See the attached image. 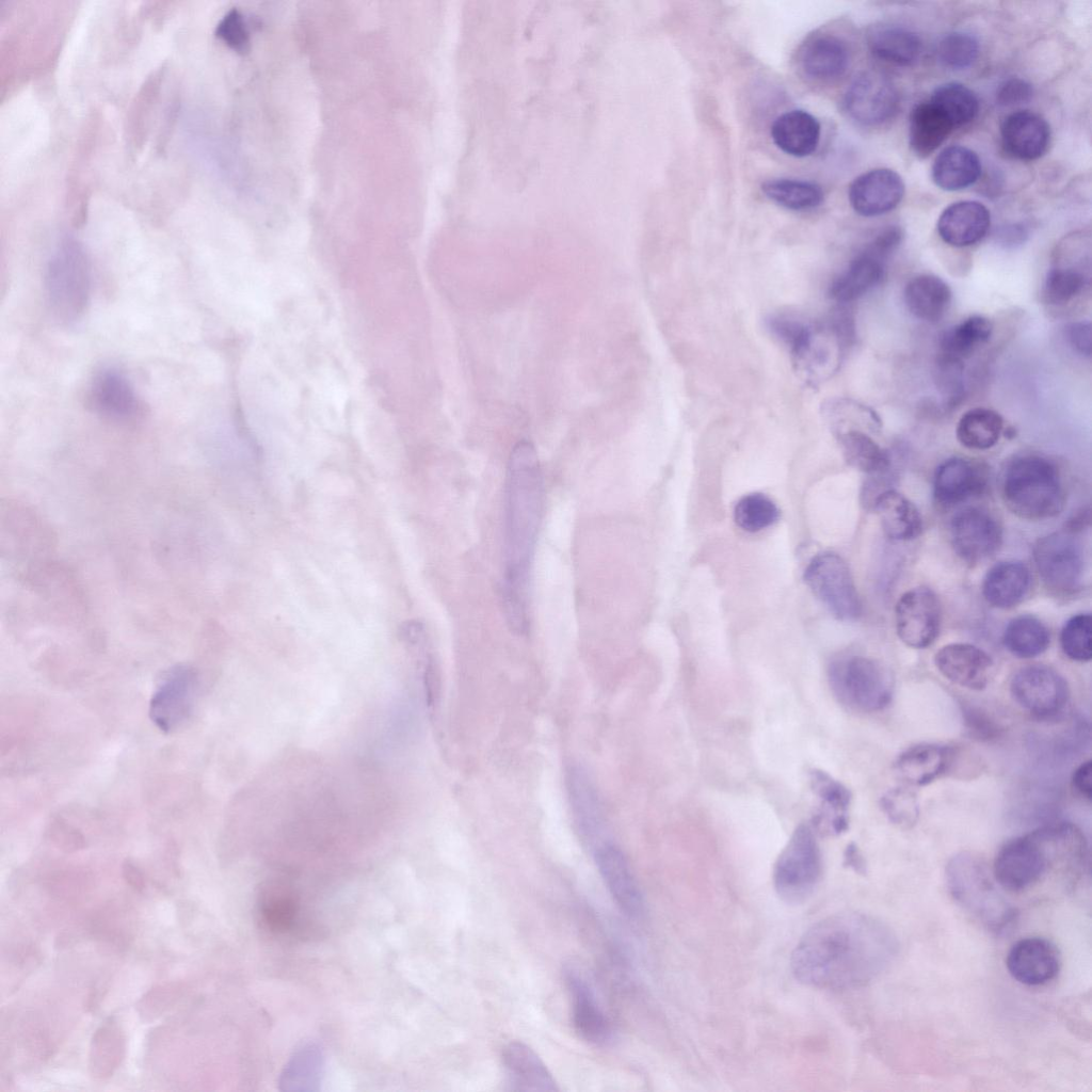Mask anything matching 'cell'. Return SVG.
Returning <instances> with one entry per match:
<instances>
[{
  "instance_id": "cell-1",
  "label": "cell",
  "mask_w": 1092,
  "mask_h": 1092,
  "mask_svg": "<svg viewBox=\"0 0 1092 1092\" xmlns=\"http://www.w3.org/2000/svg\"><path fill=\"white\" fill-rule=\"evenodd\" d=\"M895 933L879 919L858 912L830 915L808 928L790 957L794 978L821 990L866 985L898 953Z\"/></svg>"
},
{
  "instance_id": "cell-2",
  "label": "cell",
  "mask_w": 1092,
  "mask_h": 1092,
  "mask_svg": "<svg viewBox=\"0 0 1092 1092\" xmlns=\"http://www.w3.org/2000/svg\"><path fill=\"white\" fill-rule=\"evenodd\" d=\"M544 505V480L534 446L518 441L507 467L503 516L502 605L510 629H528L531 564Z\"/></svg>"
},
{
  "instance_id": "cell-3",
  "label": "cell",
  "mask_w": 1092,
  "mask_h": 1092,
  "mask_svg": "<svg viewBox=\"0 0 1092 1092\" xmlns=\"http://www.w3.org/2000/svg\"><path fill=\"white\" fill-rule=\"evenodd\" d=\"M1086 855L1082 832L1070 822L1055 823L1006 842L995 856L993 874L1005 889L1023 892L1055 866L1076 872L1085 865Z\"/></svg>"
},
{
  "instance_id": "cell-4",
  "label": "cell",
  "mask_w": 1092,
  "mask_h": 1092,
  "mask_svg": "<svg viewBox=\"0 0 1092 1092\" xmlns=\"http://www.w3.org/2000/svg\"><path fill=\"white\" fill-rule=\"evenodd\" d=\"M1001 496L1006 507L1028 520L1054 517L1063 510L1065 493L1057 466L1040 455H1024L1007 467Z\"/></svg>"
},
{
  "instance_id": "cell-5",
  "label": "cell",
  "mask_w": 1092,
  "mask_h": 1092,
  "mask_svg": "<svg viewBox=\"0 0 1092 1092\" xmlns=\"http://www.w3.org/2000/svg\"><path fill=\"white\" fill-rule=\"evenodd\" d=\"M946 883L954 901L989 930L1001 932L1015 919V909L996 889L978 856L954 855L946 866Z\"/></svg>"
},
{
  "instance_id": "cell-6",
  "label": "cell",
  "mask_w": 1092,
  "mask_h": 1092,
  "mask_svg": "<svg viewBox=\"0 0 1092 1092\" xmlns=\"http://www.w3.org/2000/svg\"><path fill=\"white\" fill-rule=\"evenodd\" d=\"M91 264L83 248L64 242L51 256L45 272L47 305L52 317L69 325L85 312L91 298Z\"/></svg>"
},
{
  "instance_id": "cell-7",
  "label": "cell",
  "mask_w": 1092,
  "mask_h": 1092,
  "mask_svg": "<svg viewBox=\"0 0 1092 1092\" xmlns=\"http://www.w3.org/2000/svg\"><path fill=\"white\" fill-rule=\"evenodd\" d=\"M821 874L822 857L815 833L808 824L801 823L775 862V892L786 903H803L814 894Z\"/></svg>"
},
{
  "instance_id": "cell-8",
  "label": "cell",
  "mask_w": 1092,
  "mask_h": 1092,
  "mask_svg": "<svg viewBox=\"0 0 1092 1092\" xmlns=\"http://www.w3.org/2000/svg\"><path fill=\"white\" fill-rule=\"evenodd\" d=\"M831 686L839 698L851 707L874 712L887 707L894 694V678L879 661L852 656L831 664Z\"/></svg>"
},
{
  "instance_id": "cell-9",
  "label": "cell",
  "mask_w": 1092,
  "mask_h": 1092,
  "mask_svg": "<svg viewBox=\"0 0 1092 1092\" xmlns=\"http://www.w3.org/2000/svg\"><path fill=\"white\" fill-rule=\"evenodd\" d=\"M804 581L813 594L840 621L856 620L862 603L847 562L837 553L823 551L808 562Z\"/></svg>"
},
{
  "instance_id": "cell-10",
  "label": "cell",
  "mask_w": 1092,
  "mask_h": 1092,
  "mask_svg": "<svg viewBox=\"0 0 1092 1092\" xmlns=\"http://www.w3.org/2000/svg\"><path fill=\"white\" fill-rule=\"evenodd\" d=\"M1033 559L1043 583L1050 591L1065 594L1079 587L1085 559L1082 548L1071 530L1040 539L1033 547Z\"/></svg>"
},
{
  "instance_id": "cell-11",
  "label": "cell",
  "mask_w": 1092,
  "mask_h": 1092,
  "mask_svg": "<svg viewBox=\"0 0 1092 1092\" xmlns=\"http://www.w3.org/2000/svg\"><path fill=\"white\" fill-rule=\"evenodd\" d=\"M1013 700L1037 718L1056 717L1070 700V688L1065 678L1055 669L1043 664H1030L1017 670L1010 681Z\"/></svg>"
},
{
  "instance_id": "cell-12",
  "label": "cell",
  "mask_w": 1092,
  "mask_h": 1092,
  "mask_svg": "<svg viewBox=\"0 0 1092 1092\" xmlns=\"http://www.w3.org/2000/svg\"><path fill=\"white\" fill-rule=\"evenodd\" d=\"M198 687L196 671L177 664L161 677L149 701V718L164 733L177 729L192 713Z\"/></svg>"
},
{
  "instance_id": "cell-13",
  "label": "cell",
  "mask_w": 1092,
  "mask_h": 1092,
  "mask_svg": "<svg viewBox=\"0 0 1092 1092\" xmlns=\"http://www.w3.org/2000/svg\"><path fill=\"white\" fill-rule=\"evenodd\" d=\"M899 639L913 648L931 645L940 632L941 606L935 593L925 587L903 593L895 607Z\"/></svg>"
},
{
  "instance_id": "cell-14",
  "label": "cell",
  "mask_w": 1092,
  "mask_h": 1092,
  "mask_svg": "<svg viewBox=\"0 0 1092 1092\" xmlns=\"http://www.w3.org/2000/svg\"><path fill=\"white\" fill-rule=\"evenodd\" d=\"M894 83L877 71H864L849 85L844 107L847 114L863 126H878L889 119L898 108Z\"/></svg>"
},
{
  "instance_id": "cell-15",
  "label": "cell",
  "mask_w": 1092,
  "mask_h": 1092,
  "mask_svg": "<svg viewBox=\"0 0 1092 1092\" xmlns=\"http://www.w3.org/2000/svg\"><path fill=\"white\" fill-rule=\"evenodd\" d=\"M950 536L957 555L963 561L974 564L999 548L1002 531L991 513L979 508H967L951 519Z\"/></svg>"
},
{
  "instance_id": "cell-16",
  "label": "cell",
  "mask_w": 1092,
  "mask_h": 1092,
  "mask_svg": "<svg viewBox=\"0 0 1092 1092\" xmlns=\"http://www.w3.org/2000/svg\"><path fill=\"white\" fill-rule=\"evenodd\" d=\"M87 404L96 414L113 421H130L144 414V403L129 379L119 370L105 368L92 379Z\"/></svg>"
},
{
  "instance_id": "cell-17",
  "label": "cell",
  "mask_w": 1092,
  "mask_h": 1092,
  "mask_svg": "<svg viewBox=\"0 0 1092 1092\" xmlns=\"http://www.w3.org/2000/svg\"><path fill=\"white\" fill-rule=\"evenodd\" d=\"M937 671L949 681L969 689H984L991 678L994 662L991 656L978 646L968 643H950L934 655Z\"/></svg>"
},
{
  "instance_id": "cell-18",
  "label": "cell",
  "mask_w": 1092,
  "mask_h": 1092,
  "mask_svg": "<svg viewBox=\"0 0 1092 1092\" xmlns=\"http://www.w3.org/2000/svg\"><path fill=\"white\" fill-rule=\"evenodd\" d=\"M903 194L901 177L888 168H876L857 176L848 191L851 207L863 216H877L893 210Z\"/></svg>"
},
{
  "instance_id": "cell-19",
  "label": "cell",
  "mask_w": 1092,
  "mask_h": 1092,
  "mask_svg": "<svg viewBox=\"0 0 1092 1092\" xmlns=\"http://www.w3.org/2000/svg\"><path fill=\"white\" fill-rule=\"evenodd\" d=\"M1006 965L1009 974L1022 984L1042 985L1053 980L1060 969L1057 948L1042 937H1026L1010 948Z\"/></svg>"
},
{
  "instance_id": "cell-20",
  "label": "cell",
  "mask_w": 1092,
  "mask_h": 1092,
  "mask_svg": "<svg viewBox=\"0 0 1092 1092\" xmlns=\"http://www.w3.org/2000/svg\"><path fill=\"white\" fill-rule=\"evenodd\" d=\"M598 871L620 909L629 917L643 913V899L624 853L612 844H600L595 849Z\"/></svg>"
},
{
  "instance_id": "cell-21",
  "label": "cell",
  "mask_w": 1092,
  "mask_h": 1092,
  "mask_svg": "<svg viewBox=\"0 0 1092 1092\" xmlns=\"http://www.w3.org/2000/svg\"><path fill=\"white\" fill-rule=\"evenodd\" d=\"M961 752L951 745L919 743L903 751L895 761L899 776L908 784L925 786L952 773Z\"/></svg>"
},
{
  "instance_id": "cell-22",
  "label": "cell",
  "mask_w": 1092,
  "mask_h": 1092,
  "mask_svg": "<svg viewBox=\"0 0 1092 1092\" xmlns=\"http://www.w3.org/2000/svg\"><path fill=\"white\" fill-rule=\"evenodd\" d=\"M565 982L572 998L576 1032L584 1041L605 1045L611 1040V1025L599 1007L588 980L574 967L565 969Z\"/></svg>"
},
{
  "instance_id": "cell-23",
  "label": "cell",
  "mask_w": 1092,
  "mask_h": 1092,
  "mask_svg": "<svg viewBox=\"0 0 1092 1092\" xmlns=\"http://www.w3.org/2000/svg\"><path fill=\"white\" fill-rule=\"evenodd\" d=\"M986 481V471L979 463L952 457L942 463L935 471L934 498L943 505H956L982 493Z\"/></svg>"
},
{
  "instance_id": "cell-24",
  "label": "cell",
  "mask_w": 1092,
  "mask_h": 1092,
  "mask_svg": "<svg viewBox=\"0 0 1092 1092\" xmlns=\"http://www.w3.org/2000/svg\"><path fill=\"white\" fill-rule=\"evenodd\" d=\"M798 64L809 79L828 82L845 74L849 51L844 41L834 34H813L799 49Z\"/></svg>"
},
{
  "instance_id": "cell-25",
  "label": "cell",
  "mask_w": 1092,
  "mask_h": 1092,
  "mask_svg": "<svg viewBox=\"0 0 1092 1092\" xmlns=\"http://www.w3.org/2000/svg\"><path fill=\"white\" fill-rule=\"evenodd\" d=\"M1005 150L1019 160L1043 156L1050 141V128L1039 114L1022 110L1008 115L1000 129Z\"/></svg>"
},
{
  "instance_id": "cell-26",
  "label": "cell",
  "mask_w": 1092,
  "mask_h": 1092,
  "mask_svg": "<svg viewBox=\"0 0 1092 1092\" xmlns=\"http://www.w3.org/2000/svg\"><path fill=\"white\" fill-rule=\"evenodd\" d=\"M502 1063L512 1091L556 1092L557 1081L540 1056L523 1042H510L502 1051Z\"/></svg>"
},
{
  "instance_id": "cell-27",
  "label": "cell",
  "mask_w": 1092,
  "mask_h": 1092,
  "mask_svg": "<svg viewBox=\"0 0 1092 1092\" xmlns=\"http://www.w3.org/2000/svg\"><path fill=\"white\" fill-rule=\"evenodd\" d=\"M991 215L987 208L975 200H961L947 207L937 221L944 242L963 247L980 241L987 232Z\"/></svg>"
},
{
  "instance_id": "cell-28",
  "label": "cell",
  "mask_w": 1092,
  "mask_h": 1092,
  "mask_svg": "<svg viewBox=\"0 0 1092 1092\" xmlns=\"http://www.w3.org/2000/svg\"><path fill=\"white\" fill-rule=\"evenodd\" d=\"M771 139L785 154L803 158L818 147L821 126L818 119L804 110H791L778 115L771 125Z\"/></svg>"
},
{
  "instance_id": "cell-29",
  "label": "cell",
  "mask_w": 1092,
  "mask_h": 1092,
  "mask_svg": "<svg viewBox=\"0 0 1092 1092\" xmlns=\"http://www.w3.org/2000/svg\"><path fill=\"white\" fill-rule=\"evenodd\" d=\"M1031 574L1019 561H1002L992 566L982 582L985 600L1000 609L1019 604L1029 591Z\"/></svg>"
},
{
  "instance_id": "cell-30",
  "label": "cell",
  "mask_w": 1092,
  "mask_h": 1092,
  "mask_svg": "<svg viewBox=\"0 0 1092 1092\" xmlns=\"http://www.w3.org/2000/svg\"><path fill=\"white\" fill-rule=\"evenodd\" d=\"M884 262V259L866 247L832 282L830 296L842 304L857 300L881 283L885 274Z\"/></svg>"
},
{
  "instance_id": "cell-31",
  "label": "cell",
  "mask_w": 1092,
  "mask_h": 1092,
  "mask_svg": "<svg viewBox=\"0 0 1092 1092\" xmlns=\"http://www.w3.org/2000/svg\"><path fill=\"white\" fill-rule=\"evenodd\" d=\"M887 536L896 541L917 537L922 530V519L916 505L895 489L879 493L871 501Z\"/></svg>"
},
{
  "instance_id": "cell-32",
  "label": "cell",
  "mask_w": 1092,
  "mask_h": 1092,
  "mask_svg": "<svg viewBox=\"0 0 1092 1092\" xmlns=\"http://www.w3.org/2000/svg\"><path fill=\"white\" fill-rule=\"evenodd\" d=\"M810 786L825 807L814 817L813 825L819 831L826 830L834 834L847 831V810L851 802L849 789L821 770L810 771Z\"/></svg>"
},
{
  "instance_id": "cell-33",
  "label": "cell",
  "mask_w": 1092,
  "mask_h": 1092,
  "mask_svg": "<svg viewBox=\"0 0 1092 1092\" xmlns=\"http://www.w3.org/2000/svg\"><path fill=\"white\" fill-rule=\"evenodd\" d=\"M568 799L578 830L594 839L604 828L599 800L589 775L579 767H571L566 775Z\"/></svg>"
},
{
  "instance_id": "cell-34",
  "label": "cell",
  "mask_w": 1092,
  "mask_h": 1092,
  "mask_svg": "<svg viewBox=\"0 0 1092 1092\" xmlns=\"http://www.w3.org/2000/svg\"><path fill=\"white\" fill-rule=\"evenodd\" d=\"M904 302L910 312L917 319L937 322L950 306L951 290L941 277L920 274L906 284Z\"/></svg>"
},
{
  "instance_id": "cell-35",
  "label": "cell",
  "mask_w": 1092,
  "mask_h": 1092,
  "mask_svg": "<svg viewBox=\"0 0 1092 1092\" xmlns=\"http://www.w3.org/2000/svg\"><path fill=\"white\" fill-rule=\"evenodd\" d=\"M867 45L878 59L895 65L913 64L921 51L919 37L909 29L892 25L871 27L867 32Z\"/></svg>"
},
{
  "instance_id": "cell-36",
  "label": "cell",
  "mask_w": 1092,
  "mask_h": 1092,
  "mask_svg": "<svg viewBox=\"0 0 1092 1092\" xmlns=\"http://www.w3.org/2000/svg\"><path fill=\"white\" fill-rule=\"evenodd\" d=\"M981 173V163L971 149L952 145L942 150L932 166V178L946 191H958L975 183Z\"/></svg>"
},
{
  "instance_id": "cell-37",
  "label": "cell",
  "mask_w": 1092,
  "mask_h": 1092,
  "mask_svg": "<svg viewBox=\"0 0 1092 1092\" xmlns=\"http://www.w3.org/2000/svg\"><path fill=\"white\" fill-rule=\"evenodd\" d=\"M953 128L944 113L930 100L920 102L910 115V146L918 157L925 158L943 144Z\"/></svg>"
},
{
  "instance_id": "cell-38",
  "label": "cell",
  "mask_w": 1092,
  "mask_h": 1092,
  "mask_svg": "<svg viewBox=\"0 0 1092 1092\" xmlns=\"http://www.w3.org/2000/svg\"><path fill=\"white\" fill-rule=\"evenodd\" d=\"M1002 643L1015 657L1030 659L1043 654L1049 646L1048 628L1035 616L1019 615L1007 625Z\"/></svg>"
},
{
  "instance_id": "cell-39",
  "label": "cell",
  "mask_w": 1092,
  "mask_h": 1092,
  "mask_svg": "<svg viewBox=\"0 0 1092 1092\" xmlns=\"http://www.w3.org/2000/svg\"><path fill=\"white\" fill-rule=\"evenodd\" d=\"M993 331L992 322L982 316H971L947 330L941 338V356L962 362L985 343Z\"/></svg>"
},
{
  "instance_id": "cell-40",
  "label": "cell",
  "mask_w": 1092,
  "mask_h": 1092,
  "mask_svg": "<svg viewBox=\"0 0 1092 1092\" xmlns=\"http://www.w3.org/2000/svg\"><path fill=\"white\" fill-rule=\"evenodd\" d=\"M1002 430L1003 420L997 412L976 407L961 416L957 425V438L968 449L985 450L998 441Z\"/></svg>"
},
{
  "instance_id": "cell-41",
  "label": "cell",
  "mask_w": 1092,
  "mask_h": 1092,
  "mask_svg": "<svg viewBox=\"0 0 1092 1092\" xmlns=\"http://www.w3.org/2000/svg\"><path fill=\"white\" fill-rule=\"evenodd\" d=\"M762 193L775 204L794 211L817 208L824 200L822 188L813 181L773 178L761 184Z\"/></svg>"
},
{
  "instance_id": "cell-42",
  "label": "cell",
  "mask_w": 1092,
  "mask_h": 1092,
  "mask_svg": "<svg viewBox=\"0 0 1092 1092\" xmlns=\"http://www.w3.org/2000/svg\"><path fill=\"white\" fill-rule=\"evenodd\" d=\"M839 443L848 464L865 473L881 475L890 465L887 452L860 430L841 432Z\"/></svg>"
},
{
  "instance_id": "cell-43",
  "label": "cell",
  "mask_w": 1092,
  "mask_h": 1092,
  "mask_svg": "<svg viewBox=\"0 0 1092 1092\" xmlns=\"http://www.w3.org/2000/svg\"><path fill=\"white\" fill-rule=\"evenodd\" d=\"M930 101L944 113L953 127L968 124L977 116L979 110L974 92L958 82L936 87Z\"/></svg>"
},
{
  "instance_id": "cell-44",
  "label": "cell",
  "mask_w": 1092,
  "mask_h": 1092,
  "mask_svg": "<svg viewBox=\"0 0 1092 1092\" xmlns=\"http://www.w3.org/2000/svg\"><path fill=\"white\" fill-rule=\"evenodd\" d=\"M774 501L761 493L741 497L734 508L736 525L748 532H758L772 526L778 518Z\"/></svg>"
},
{
  "instance_id": "cell-45",
  "label": "cell",
  "mask_w": 1092,
  "mask_h": 1092,
  "mask_svg": "<svg viewBox=\"0 0 1092 1092\" xmlns=\"http://www.w3.org/2000/svg\"><path fill=\"white\" fill-rule=\"evenodd\" d=\"M1088 285L1085 273L1075 267H1056L1048 271L1043 299L1050 305H1063L1081 294Z\"/></svg>"
},
{
  "instance_id": "cell-46",
  "label": "cell",
  "mask_w": 1092,
  "mask_h": 1092,
  "mask_svg": "<svg viewBox=\"0 0 1092 1092\" xmlns=\"http://www.w3.org/2000/svg\"><path fill=\"white\" fill-rule=\"evenodd\" d=\"M1060 645L1066 657L1078 662L1092 658V619L1088 613L1072 616L1062 627Z\"/></svg>"
},
{
  "instance_id": "cell-47",
  "label": "cell",
  "mask_w": 1092,
  "mask_h": 1092,
  "mask_svg": "<svg viewBox=\"0 0 1092 1092\" xmlns=\"http://www.w3.org/2000/svg\"><path fill=\"white\" fill-rule=\"evenodd\" d=\"M979 53L978 41L969 33L953 32L938 44L937 55L947 67L963 69L970 66Z\"/></svg>"
},
{
  "instance_id": "cell-48",
  "label": "cell",
  "mask_w": 1092,
  "mask_h": 1092,
  "mask_svg": "<svg viewBox=\"0 0 1092 1092\" xmlns=\"http://www.w3.org/2000/svg\"><path fill=\"white\" fill-rule=\"evenodd\" d=\"M880 805L889 821L900 828H912L918 819L917 798L906 787H896L887 790L882 796Z\"/></svg>"
},
{
  "instance_id": "cell-49",
  "label": "cell",
  "mask_w": 1092,
  "mask_h": 1092,
  "mask_svg": "<svg viewBox=\"0 0 1092 1092\" xmlns=\"http://www.w3.org/2000/svg\"><path fill=\"white\" fill-rule=\"evenodd\" d=\"M261 911L272 929L285 930L294 918L295 901L285 886L272 885L263 895Z\"/></svg>"
},
{
  "instance_id": "cell-50",
  "label": "cell",
  "mask_w": 1092,
  "mask_h": 1092,
  "mask_svg": "<svg viewBox=\"0 0 1092 1092\" xmlns=\"http://www.w3.org/2000/svg\"><path fill=\"white\" fill-rule=\"evenodd\" d=\"M966 734L974 740L991 742L1003 734V726L986 710L967 703L961 704Z\"/></svg>"
},
{
  "instance_id": "cell-51",
  "label": "cell",
  "mask_w": 1092,
  "mask_h": 1092,
  "mask_svg": "<svg viewBox=\"0 0 1092 1092\" xmlns=\"http://www.w3.org/2000/svg\"><path fill=\"white\" fill-rule=\"evenodd\" d=\"M216 34L237 50L244 49L248 42L246 23L237 10L230 11L223 17L218 26Z\"/></svg>"
},
{
  "instance_id": "cell-52",
  "label": "cell",
  "mask_w": 1092,
  "mask_h": 1092,
  "mask_svg": "<svg viewBox=\"0 0 1092 1092\" xmlns=\"http://www.w3.org/2000/svg\"><path fill=\"white\" fill-rule=\"evenodd\" d=\"M1033 90L1030 83L1021 78H1010L1001 83L996 93L997 103L1012 107L1029 101Z\"/></svg>"
},
{
  "instance_id": "cell-53",
  "label": "cell",
  "mask_w": 1092,
  "mask_h": 1092,
  "mask_svg": "<svg viewBox=\"0 0 1092 1092\" xmlns=\"http://www.w3.org/2000/svg\"><path fill=\"white\" fill-rule=\"evenodd\" d=\"M901 239V229L890 226L881 231L867 247L885 260L897 250Z\"/></svg>"
},
{
  "instance_id": "cell-54",
  "label": "cell",
  "mask_w": 1092,
  "mask_h": 1092,
  "mask_svg": "<svg viewBox=\"0 0 1092 1092\" xmlns=\"http://www.w3.org/2000/svg\"><path fill=\"white\" fill-rule=\"evenodd\" d=\"M1066 337L1070 344L1078 353L1091 355V325L1089 322H1073L1066 327Z\"/></svg>"
},
{
  "instance_id": "cell-55",
  "label": "cell",
  "mask_w": 1092,
  "mask_h": 1092,
  "mask_svg": "<svg viewBox=\"0 0 1092 1092\" xmlns=\"http://www.w3.org/2000/svg\"><path fill=\"white\" fill-rule=\"evenodd\" d=\"M1091 772L1092 762L1090 759H1088L1087 761L1081 762L1074 770L1071 778L1072 789L1078 797L1082 798L1083 800H1087L1088 802L1091 801L1092 792Z\"/></svg>"
},
{
  "instance_id": "cell-56",
  "label": "cell",
  "mask_w": 1092,
  "mask_h": 1092,
  "mask_svg": "<svg viewBox=\"0 0 1092 1092\" xmlns=\"http://www.w3.org/2000/svg\"><path fill=\"white\" fill-rule=\"evenodd\" d=\"M845 862L848 866L852 867L856 871H863L865 868L864 860L858 851V848L854 844H850L845 851Z\"/></svg>"
}]
</instances>
